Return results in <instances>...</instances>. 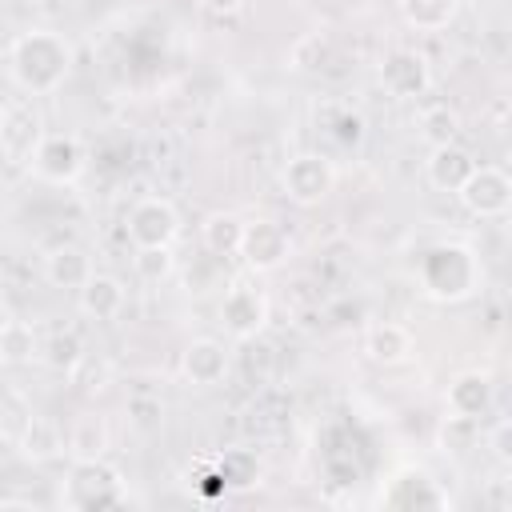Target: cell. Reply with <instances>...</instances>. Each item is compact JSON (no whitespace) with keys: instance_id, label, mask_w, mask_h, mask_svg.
Listing matches in <instances>:
<instances>
[{"instance_id":"obj_27","label":"cell","mask_w":512,"mask_h":512,"mask_svg":"<svg viewBox=\"0 0 512 512\" xmlns=\"http://www.w3.org/2000/svg\"><path fill=\"white\" fill-rule=\"evenodd\" d=\"M220 468H224V480H228L232 488H252V484H260V460H256L252 452H244V448L228 452V456L220 460Z\"/></svg>"},{"instance_id":"obj_9","label":"cell","mask_w":512,"mask_h":512,"mask_svg":"<svg viewBox=\"0 0 512 512\" xmlns=\"http://www.w3.org/2000/svg\"><path fill=\"white\" fill-rule=\"evenodd\" d=\"M124 228H128L132 248H156V244L172 248L180 240V212L164 196H144V200H136L128 208Z\"/></svg>"},{"instance_id":"obj_3","label":"cell","mask_w":512,"mask_h":512,"mask_svg":"<svg viewBox=\"0 0 512 512\" xmlns=\"http://www.w3.org/2000/svg\"><path fill=\"white\" fill-rule=\"evenodd\" d=\"M420 284L432 300H464L472 296L476 288V260L468 248L460 244H448V248H436L424 268H420Z\"/></svg>"},{"instance_id":"obj_4","label":"cell","mask_w":512,"mask_h":512,"mask_svg":"<svg viewBox=\"0 0 512 512\" xmlns=\"http://www.w3.org/2000/svg\"><path fill=\"white\" fill-rule=\"evenodd\" d=\"M44 140V116L32 96H16L0 108V156L12 168H28L36 144Z\"/></svg>"},{"instance_id":"obj_19","label":"cell","mask_w":512,"mask_h":512,"mask_svg":"<svg viewBox=\"0 0 512 512\" xmlns=\"http://www.w3.org/2000/svg\"><path fill=\"white\" fill-rule=\"evenodd\" d=\"M16 448H20V456L28 464H48V460H56L64 452V436H60V428L48 416H28Z\"/></svg>"},{"instance_id":"obj_20","label":"cell","mask_w":512,"mask_h":512,"mask_svg":"<svg viewBox=\"0 0 512 512\" xmlns=\"http://www.w3.org/2000/svg\"><path fill=\"white\" fill-rule=\"evenodd\" d=\"M400 8V20L416 32H444L456 12H460V0H396Z\"/></svg>"},{"instance_id":"obj_17","label":"cell","mask_w":512,"mask_h":512,"mask_svg":"<svg viewBox=\"0 0 512 512\" xmlns=\"http://www.w3.org/2000/svg\"><path fill=\"white\" fill-rule=\"evenodd\" d=\"M364 356L380 368H396V364H408L412 360V332L404 324H372L364 332Z\"/></svg>"},{"instance_id":"obj_34","label":"cell","mask_w":512,"mask_h":512,"mask_svg":"<svg viewBox=\"0 0 512 512\" xmlns=\"http://www.w3.org/2000/svg\"><path fill=\"white\" fill-rule=\"evenodd\" d=\"M492 4H500V0H492Z\"/></svg>"},{"instance_id":"obj_31","label":"cell","mask_w":512,"mask_h":512,"mask_svg":"<svg viewBox=\"0 0 512 512\" xmlns=\"http://www.w3.org/2000/svg\"><path fill=\"white\" fill-rule=\"evenodd\" d=\"M0 508H24V512H36V504H28V500H0Z\"/></svg>"},{"instance_id":"obj_5","label":"cell","mask_w":512,"mask_h":512,"mask_svg":"<svg viewBox=\"0 0 512 512\" xmlns=\"http://www.w3.org/2000/svg\"><path fill=\"white\" fill-rule=\"evenodd\" d=\"M32 176L44 180V184H76L88 168V152L80 144V136L72 132H44V140L36 144L32 152Z\"/></svg>"},{"instance_id":"obj_10","label":"cell","mask_w":512,"mask_h":512,"mask_svg":"<svg viewBox=\"0 0 512 512\" xmlns=\"http://www.w3.org/2000/svg\"><path fill=\"white\" fill-rule=\"evenodd\" d=\"M268 312H272V304H268L264 288H256L252 280H232L224 300H220V324L232 340L260 336L264 324H268Z\"/></svg>"},{"instance_id":"obj_14","label":"cell","mask_w":512,"mask_h":512,"mask_svg":"<svg viewBox=\"0 0 512 512\" xmlns=\"http://www.w3.org/2000/svg\"><path fill=\"white\" fill-rule=\"evenodd\" d=\"M124 300H128V292H124V284L112 276V272H92L88 280H84V288L76 292V304H80V312L88 316V320H116L120 312H124Z\"/></svg>"},{"instance_id":"obj_26","label":"cell","mask_w":512,"mask_h":512,"mask_svg":"<svg viewBox=\"0 0 512 512\" xmlns=\"http://www.w3.org/2000/svg\"><path fill=\"white\" fill-rule=\"evenodd\" d=\"M132 268H136V276H140L144 284H164V280L176 272V256H172V248H164V244H156V248H136V252H132Z\"/></svg>"},{"instance_id":"obj_2","label":"cell","mask_w":512,"mask_h":512,"mask_svg":"<svg viewBox=\"0 0 512 512\" xmlns=\"http://www.w3.org/2000/svg\"><path fill=\"white\" fill-rule=\"evenodd\" d=\"M128 500L124 492V480L112 464L100 460H72L68 468V480H64V492H60V504L72 508V512H96V508H120Z\"/></svg>"},{"instance_id":"obj_22","label":"cell","mask_w":512,"mask_h":512,"mask_svg":"<svg viewBox=\"0 0 512 512\" xmlns=\"http://www.w3.org/2000/svg\"><path fill=\"white\" fill-rule=\"evenodd\" d=\"M48 372H56V376H72L76 372V364L84 360V340L72 332V328H60V332H52L48 340H40V356H36Z\"/></svg>"},{"instance_id":"obj_33","label":"cell","mask_w":512,"mask_h":512,"mask_svg":"<svg viewBox=\"0 0 512 512\" xmlns=\"http://www.w3.org/2000/svg\"><path fill=\"white\" fill-rule=\"evenodd\" d=\"M0 432H4V408H0Z\"/></svg>"},{"instance_id":"obj_24","label":"cell","mask_w":512,"mask_h":512,"mask_svg":"<svg viewBox=\"0 0 512 512\" xmlns=\"http://www.w3.org/2000/svg\"><path fill=\"white\" fill-rule=\"evenodd\" d=\"M416 132H420V140H424L428 148L452 144V140L460 136V116H456V108H448V104H428V108H420V116H416Z\"/></svg>"},{"instance_id":"obj_25","label":"cell","mask_w":512,"mask_h":512,"mask_svg":"<svg viewBox=\"0 0 512 512\" xmlns=\"http://www.w3.org/2000/svg\"><path fill=\"white\" fill-rule=\"evenodd\" d=\"M480 444V420H468V416H444L440 428H436V448L444 456H468L472 448Z\"/></svg>"},{"instance_id":"obj_12","label":"cell","mask_w":512,"mask_h":512,"mask_svg":"<svg viewBox=\"0 0 512 512\" xmlns=\"http://www.w3.org/2000/svg\"><path fill=\"white\" fill-rule=\"evenodd\" d=\"M228 368H232L228 348H224V340H216V336H196V340L184 348V356H180V372H184V380L196 384V388H216V384L228 376Z\"/></svg>"},{"instance_id":"obj_8","label":"cell","mask_w":512,"mask_h":512,"mask_svg":"<svg viewBox=\"0 0 512 512\" xmlns=\"http://www.w3.org/2000/svg\"><path fill=\"white\" fill-rule=\"evenodd\" d=\"M236 256L244 260L248 272H276V268H284L288 256H292V236L284 232V224H276V220H268V216L244 220Z\"/></svg>"},{"instance_id":"obj_16","label":"cell","mask_w":512,"mask_h":512,"mask_svg":"<svg viewBox=\"0 0 512 512\" xmlns=\"http://www.w3.org/2000/svg\"><path fill=\"white\" fill-rule=\"evenodd\" d=\"M472 168H476L472 152L460 148L456 140L452 144H440V148H428V160H424V176H428V184L436 192H456Z\"/></svg>"},{"instance_id":"obj_23","label":"cell","mask_w":512,"mask_h":512,"mask_svg":"<svg viewBox=\"0 0 512 512\" xmlns=\"http://www.w3.org/2000/svg\"><path fill=\"white\" fill-rule=\"evenodd\" d=\"M36 356H40V336H36V328L12 316V320L0 328V364L20 368V364H32Z\"/></svg>"},{"instance_id":"obj_15","label":"cell","mask_w":512,"mask_h":512,"mask_svg":"<svg viewBox=\"0 0 512 512\" xmlns=\"http://www.w3.org/2000/svg\"><path fill=\"white\" fill-rule=\"evenodd\" d=\"M92 272H96V264H92L88 248H80V244H56V248L44 256V280H48L52 288L80 292Z\"/></svg>"},{"instance_id":"obj_30","label":"cell","mask_w":512,"mask_h":512,"mask_svg":"<svg viewBox=\"0 0 512 512\" xmlns=\"http://www.w3.org/2000/svg\"><path fill=\"white\" fill-rule=\"evenodd\" d=\"M196 4H200L208 16H220V20H224V16H240L252 0H196Z\"/></svg>"},{"instance_id":"obj_21","label":"cell","mask_w":512,"mask_h":512,"mask_svg":"<svg viewBox=\"0 0 512 512\" xmlns=\"http://www.w3.org/2000/svg\"><path fill=\"white\" fill-rule=\"evenodd\" d=\"M240 232H244V216H236V212H208L200 220V244L212 256H236Z\"/></svg>"},{"instance_id":"obj_6","label":"cell","mask_w":512,"mask_h":512,"mask_svg":"<svg viewBox=\"0 0 512 512\" xmlns=\"http://www.w3.org/2000/svg\"><path fill=\"white\" fill-rule=\"evenodd\" d=\"M280 188H284V196H288L292 204L316 208L320 200L332 196V188H336V168H332V160H328L324 152H296V156L284 164V172H280Z\"/></svg>"},{"instance_id":"obj_18","label":"cell","mask_w":512,"mask_h":512,"mask_svg":"<svg viewBox=\"0 0 512 512\" xmlns=\"http://www.w3.org/2000/svg\"><path fill=\"white\" fill-rule=\"evenodd\" d=\"M108 444H112L108 420L96 416V412L76 416L72 428H68V436H64V452H68V460H100V456H108Z\"/></svg>"},{"instance_id":"obj_28","label":"cell","mask_w":512,"mask_h":512,"mask_svg":"<svg viewBox=\"0 0 512 512\" xmlns=\"http://www.w3.org/2000/svg\"><path fill=\"white\" fill-rule=\"evenodd\" d=\"M128 420H132V428H140V432H156L160 420H164L160 396H148V392L132 396V400H128Z\"/></svg>"},{"instance_id":"obj_7","label":"cell","mask_w":512,"mask_h":512,"mask_svg":"<svg viewBox=\"0 0 512 512\" xmlns=\"http://www.w3.org/2000/svg\"><path fill=\"white\" fill-rule=\"evenodd\" d=\"M452 196L464 204L468 216H476V220H500V216H508V208H512V180H508L504 168L476 164Z\"/></svg>"},{"instance_id":"obj_29","label":"cell","mask_w":512,"mask_h":512,"mask_svg":"<svg viewBox=\"0 0 512 512\" xmlns=\"http://www.w3.org/2000/svg\"><path fill=\"white\" fill-rule=\"evenodd\" d=\"M484 444L492 448V456L500 464H512V420H496L488 432H484Z\"/></svg>"},{"instance_id":"obj_13","label":"cell","mask_w":512,"mask_h":512,"mask_svg":"<svg viewBox=\"0 0 512 512\" xmlns=\"http://www.w3.org/2000/svg\"><path fill=\"white\" fill-rule=\"evenodd\" d=\"M492 400H496V388H492V380H488L484 372H476V368L456 372V376L448 380V392H444L448 412H452V416H468V420L488 416Z\"/></svg>"},{"instance_id":"obj_1","label":"cell","mask_w":512,"mask_h":512,"mask_svg":"<svg viewBox=\"0 0 512 512\" xmlns=\"http://www.w3.org/2000/svg\"><path fill=\"white\" fill-rule=\"evenodd\" d=\"M72 64H76L72 40L64 32H52V28L20 32L8 44V80L32 100L60 92L64 80L72 76Z\"/></svg>"},{"instance_id":"obj_32","label":"cell","mask_w":512,"mask_h":512,"mask_svg":"<svg viewBox=\"0 0 512 512\" xmlns=\"http://www.w3.org/2000/svg\"><path fill=\"white\" fill-rule=\"evenodd\" d=\"M8 320H12V304H8V300H4V296H0V328H4V324H8Z\"/></svg>"},{"instance_id":"obj_11","label":"cell","mask_w":512,"mask_h":512,"mask_svg":"<svg viewBox=\"0 0 512 512\" xmlns=\"http://www.w3.org/2000/svg\"><path fill=\"white\" fill-rule=\"evenodd\" d=\"M376 76H380V88L392 100H416V96H424L432 88L428 56L416 52V48H392V52H384Z\"/></svg>"}]
</instances>
